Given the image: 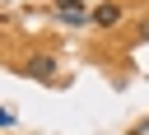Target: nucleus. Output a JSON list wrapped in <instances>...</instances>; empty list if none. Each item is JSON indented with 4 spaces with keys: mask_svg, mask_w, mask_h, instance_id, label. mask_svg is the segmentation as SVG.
<instances>
[{
    "mask_svg": "<svg viewBox=\"0 0 149 135\" xmlns=\"http://www.w3.org/2000/svg\"><path fill=\"white\" fill-rule=\"evenodd\" d=\"M93 23H102V28H112V23H121V5H112V0H102V5L93 9Z\"/></svg>",
    "mask_w": 149,
    "mask_h": 135,
    "instance_id": "3",
    "label": "nucleus"
},
{
    "mask_svg": "<svg viewBox=\"0 0 149 135\" xmlns=\"http://www.w3.org/2000/svg\"><path fill=\"white\" fill-rule=\"evenodd\" d=\"M140 42H149V23H140Z\"/></svg>",
    "mask_w": 149,
    "mask_h": 135,
    "instance_id": "4",
    "label": "nucleus"
},
{
    "mask_svg": "<svg viewBox=\"0 0 149 135\" xmlns=\"http://www.w3.org/2000/svg\"><path fill=\"white\" fill-rule=\"evenodd\" d=\"M56 19H61V23H70V28H84L93 14H88L79 0H61V5H56Z\"/></svg>",
    "mask_w": 149,
    "mask_h": 135,
    "instance_id": "1",
    "label": "nucleus"
},
{
    "mask_svg": "<svg viewBox=\"0 0 149 135\" xmlns=\"http://www.w3.org/2000/svg\"><path fill=\"white\" fill-rule=\"evenodd\" d=\"M19 70H23L28 79H51V74H56V56H33V61H23Z\"/></svg>",
    "mask_w": 149,
    "mask_h": 135,
    "instance_id": "2",
    "label": "nucleus"
}]
</instances>
